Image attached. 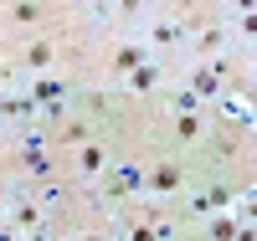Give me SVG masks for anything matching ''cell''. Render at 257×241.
<instances>
[{
  "label": "cell",
  "mask_w": 257,
  "mask_h": 241,
  "mask_svg": "<svg viewBox=\"0 0 257 241\" xmlns=\"http://www.w3.org/2000/svg\"><path fill=\"white\" fill-rule=\"evenodd\" d=\"M216 93H221V62H216V67H196V72H190V98H196V103L216 98Z\"/></svg>",
  "instance_id": "1"
},
{
  "label": "cell",
  "mask_w": 257,
  "mask_h": 241,
  "mask_svg": "<svg viewBox=\"0 0 257 241\" xmlns=\"http://www.w3.org/2000/svg\"><path fill=\"white\" fill-rule=\"evenodd\" d=\"M226 200H231V195H226V185H206V190H196V195L185 200V210H190V215H211V210H216V205H226Z\"/></svg>",
  "instance_id": "2"
},
{
  "label": "cell",
  "mask_w": 257,
  "mask_h": 241,
  "mask_svg": "<svg viewBox=\"0 0 257 241\" xmlns=\"http://www.w3.org/2000/svg\"><path fill=\"white\" fill-rule=\"evenodd\" d=\"M221 118H231V123H252V108H247V98H221Z\"/></svg>",
  "instance_id": "3"
},
{
  "label": "cell",
  "mask_w": 257,
  "mask_h": 241,
  "mask_svg": "<svg viewBox=\"0 0 257 241\" xmlns=\"http://www.w3.org/2000/svg\"><path fill=\"white\" fill-rule=\"evenodd\" d=\"M175 185H180V174L170 169V164H165V169H155V174H149V190H155V195H170V190H175Z\"/></svg>",
  "instance_id": "4"
},
{
  "label": "cell",
  "mask_w": 257,
  "mask_h": 241,
  "mask_svg": "<svg viewBox=\"0 0 257 241\" xmlns=\"http://www.w3.org/2000/svg\"><path fill=\"white\" fill-rule=\"evenodd\" d=\"M155 77H160V67H155V62H139V67H134V87H149Z\"/></svg>",
  "instance_id": "5"
},
{
  "label": "cell",
  "mask_w": 257,
  "mask_h": 241,
  "mask_svg": "<svg viewBox=\"0 0 257 241\" xmlns=\"http://www.w3.org/2000/svg\"><path fill=\"white\" fill-rule=\"evenodd\" d=\"M201 134V113H180V139H196Z\"/></svg>",
  "instance_id": "6"
},
{
  "label": "cell",
  "mask_w": 257,
  "mask_h": 241,
  "mask_svg": "<svg viewBox=\"0 0 257 241\" xmlns=\"http://www.w3.org/2000/svg\"><path fill=\"white\" fill-rule=\"evenodd\" d=\"M139 185V169H113V190H134Z\"/></svg>",
  "instance_id": "7"
},
{
  "label": "cell",
  "mask_w": 257,
  "mask_h": 241,
  "mask_svg": "<svg viewBox=\"0 0 257 241\" xmlns=\"http://www.w3.org/2000/svg\"><path fill=\"white\" fill-rule=\"evenodd\" d=\"M11 16H16V21H21V26H31V21H36V6H16V11H11Z\"/></svg>",
  "instance_id": "8"
},
{
  "label": "cell",
  "mask_w": 257,
  "mask_h": 241,
  "mask_svg": "<svg viewBox=\"0 0 257 241\" xmlns=\"http://www.w3.org/2000/svg\"><path fill=\"white\" fill-rule=\"evenodd\" d=\"M128 241H155V231H149V226H134V231H128Z\"/></svg>",
  "instance_id": "9"
},
{
  "label": "cell",
  "mask_w": 257,
  "mask_h": 241,
  "mask_svg": "<svg viewBox=\"0 0 257 241\" xmlns=\"http://www.w3.org/2000/svg\"><path fill=\"white\" fill-rule=\"evenodd\" d=\"M6 118H11V103H6V98H0V123H6Z\"/></svg>",
  "instance_id": "10"
}]
</instances>
